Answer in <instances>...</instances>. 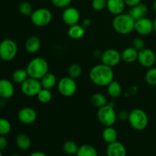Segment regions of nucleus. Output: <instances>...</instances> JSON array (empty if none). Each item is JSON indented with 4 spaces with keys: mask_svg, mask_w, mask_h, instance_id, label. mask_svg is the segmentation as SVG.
<instances>
[{
    "mask_svg": "<svg viewBox=\"0 0 156 156\" xmlns=\"http://www.w3.org/2000/svg\"><path fill=\"white\" fill-rule=\"evenodd\" d=\"M107 156H126V149L118 141L108 144L106 149Z\"/></svg>",
    "mask_w": 156,
    "mask_h": 156,
    "instance_id": "obj_16",
    "label": "nucleus"
},
{
    "mask_svg": "<svg viewBox=\"0 0 156 156\" xmlns=\"http://www.w3.org/2000/svg\"><path fill=\"white\" fill-rule=\"evenodd\" d=\"M15 143L18 149L26 151L28 150L31 146V140L27 134L19 133L15 138Z\"/></svg>",
    "mask_w": 156,
    "mask_h": 156,
    "instance_id": "obj_22",
    "label": "nucleus"
},
{
    "mask_svg": "<svg viewBox=\"0 0 156 156\" xmlns=\"http://www.w3.org/2000/svg\"><path fill=\"white\" fill-rule=\"evenodd\" d=\"M37 98L38 101L41 103L47 104L51 101L53 95H52V93L50 91V90L42 88L37 94Z\"/></svg>",
    "mask_w": 156,
    "mask_h": 156,
    "instance_id": "obj_30",
    "label": "nucleus"
},
{
    "mask_svg": "<svg viewBox=\"0 0 156 156\" xmlns=\"http://www.w3.org/2000/svg\"><path fill=\"white\" fill-rule=\"evenodd\" d=\"M79 149V146L73 140H68L63 144V151L68 155H76Z\"/></svg>",
    "mask_w": 156,
    "mask_h": 156,
    "instance_id": "obj_29",
    "label": "nucleus"
},
{
    "mask_svg": "<svg viewBox=\"0 0 156 156\" xmlns=\"http://www.w3.org/2000/svg\"><path fill=\"white\" fill-rule=\"evenodd\" d=\"M40 81H41V85H42V88H45V89L48 90L54 88L55 85L57 84L56 76L53 73H49V72L45 76H43L42 79Z\"/></svg>",
    "mask_w": 156,
    "mask_h": 156,
    "instance_id": "obj_24",
    "label": "nucleus"
},
{
    "mask_svg": "<svg viewBox=\"0 0 156 156\" xmlns=\"http://www.w3.org/2000/svg\"><path fill=\"white\" fill-rule=\"evenodd\" d=\"M114 77L113 68L103 63L94 66L89 72L90 80L98 86L107 87L114 80Z\"/></svg>",
    "mask_w": 156,
    "mask_h": 156,
    "instance_id": "obj_1",
    "label": "nucleus"
},
{
    "mask_svg": "<svg viewBox=\"0 0 156 156\" xmlns=\"http://www.w3.org/2000/svg\"><path fill=\"white\" fill-rule=\"evenodd\" d=\"M68 36L73 40H79L84 37L85 34V28L82 24H76L69 26L68 29Z\"/></svg>",
    "mask_w": 156,
    "mask_h": 156,
    "instance_id": "obj_21",
    "label": "nucleus"
},
{
    "mask_svg": "<svg viewBox=\"0 0 156 156\" xmlns=\"http://www.w3.org/2000/svg\"><path fill=\"white\" fill-rule=\"evenodd\" d=\"M134 30L139 34L143 35V36L150 34L152 31H154L153 21H152L150 18H147V17L136 20L135 22Z\"/></svg>",
    "mask_w": 156,
    "mask_h": 156,
    "instance_id": "obj_13",
    "label": "nucleus"
},
{
    "mask_svg": "<svg viewBox=\"0 0 156 156\" xmlns=\"http://www.w3.org/2000/svg\"><path fill=\"white\" fill-rule=\"evenodd\" d=\"M53 6L59 9H66L71 5L73 0H50Z\"/></svg>",
    "mask_w": 156,
    "mask_h": 156,
    "instance_id": "obj_37",
    "label": "nucleus"
},
{
    "mask_svg": "<svg viewBox=\"0 0 156 156\" xmlns=\"http://www.w3.org/2000/svg\"><path fill=\"white\" fill-rule=\"evenodd\" d=\"M12 124L7 119L0 117V136H6L11 132Z\"/></svg>",
    "mask_w": 156,
    "mask_h": 156,
    "instance_id": "obj_34",
    "label": "nucleus"
},
{
    "mask_svg": "<svg viewBox=\"0 0 156 156\" xmlns=\"http://www.w3.org/2000/svg\"><path fill=\"white\" fill-rule=\"evenodd\" d=\"M98 120L104 126H113L117 120V114L113 104H107L98 108L97 114Z\"/></svg>",
    "mask_w": 156,
    "mask_h": 156,
    "instance_id": "obj_5",
    "label": "nucleus"
},
{
    "mask_svg": "<svg viewBox=\"0 0 156 156\" xmlns=\"http://www.w3.org/2000/svg\"><path fill=\"white\" fill-rule=\"evenodd\" d=\"M129 113L126 111H121L118 113L117 114V118L120 119L122 121H126V120H128V118H129Z\"/></svg>",
    "mask_w": 156,
    "mask_h": 156,
    "instance_id": "obj_38",
    "label": "nucleus"
},
{
    "mask_svg": "<svg viewBox=\"0 0 156 156\" xmlns=\"http://www.w3.org/2000/svg\"><path fill=\"white\" fill-rule=\"evenodd\" d=\"M138 53L139 51L133 47H126L121 53V60L126 63H133L138 59Z\"/></svg>",
    "mask_w": 156,
    "mask_h": 156,
    "instance_id": "obj_20",
    "label": "nucleus"
},
{
    "mask_svg": "<svg viewBox=\"0 0 156 156\" xmlns=\"http://www.w3.org/2000/svg\"><path fill=\"white\" fill-rule=\"evenodd\" d=\"M10 156H20V155H16V154H15V155H10Z\"/></svg>",
    "mask_w": 156,
    "mask_h": 156,
    "instance_id": "obj_46",
    "label": "nucleus"
},
{
    "mask_svg": "<svg viewBox=\"0 0 156 156\" xmlns=\"http://www.w3.org/2000/svg\"><path fill=\"white\" fill-rule=\"evenodd\" d=\"M82 69L81 66L78 63H73L69 66L68 69L69 76L74 79H77L82 75Z\"/></svg>",
    "mask_w": 156,
    "mask_h": 156,
    "instance_id": "obj_31",
    "label": "nucleus"
},
{
    "mask_svg": "<svg viewBox=\"0 0 156 156\" xmlns=\"http://www.w3.org/2000/svg\"><path fill=\"white\" fill-rule=\"evenodd\" d=\"M128 121L133 129L137 131H143L148 126L149 117L143 110L134 108L129 113Z\"/></svg>",
    "mask_w": 156,
    "mask_h": 156,
    "instance_id": "obj_4",
    "label": "nucleus"
},
{
    "mask_svg": "<svg viewBox=\"0 0 156 156\" xmlns=\"http://www.w3.org/2000/svg\"><path fill=\"white\" fill-rule=\"evenodd\" d=\"M77 156H98V151L93 146L89 144H84L79 146L78 152L76 153Z\"/></svg>",
    "mask_w": 156,
    "mask_h": 156,
    "instance_id": "obj_26",
    "label": "nucleus"
},
{
    "mask_svg": "<svg viewBox=\"0 0 156 156\" xmlns=\"http://www.w3.org/2000/svg\"><path fill=\"white\" fill-rule=\"evenodd\" d=\"M91 19H89V18H85V19L82 21V25L83 26L85 29H86V28H88V27H89L90 26H91Z\"/></svg>",
    "mask_w": 156,
    "mask_h": 156,
    "instance_id": "obj_41",
    "label": "nucleus"
},
{
    "mask_svg": "<svg viewBox=\"0 0 156 156\" xmlns=\"http://www.w3.org/2000/svg\"><path fill=\"white\" fill-rule=\"evenodd\" d=\"M91 7L97 12H101L107 9V0H92Z\"/></svg>",
    "mask_w": 156,
    "mask_h": 156,
    "instance_id": "obj_35",
    "label": "nucleus"
},
{
    "mask_svg": "<svg viewBox=\"0 0 156 156\" xmlns=\"http://www.w3.org/2000/svg\"><path fill=\"white\" fill-rule=\"evenodd\" d=\"M153 24H154V31L156 33V18H155V20L153 21Z\"/></svg>",
    "mask_w": 156,
    "mask_h": 156,
    "instance_id": "obj_44",
    "label": "nucleus"
},
{
    "mask_svg": "<svg viewBox=\"0 0 156 156\" xmlns=\"http://www.w3.org/2000/svg\"><path fill=\"white\" fill-rule=\"evenodd\" d=\"M29 156H47V155H46L45 153H44V152H39V151H37V152H32V153L30 154V155Z\"/></svg>",
    "mask_w": 156,
    "mask_h": 156,
    "instance_id": "obj_42",
    "label": "nucleus"
},
{
    "mask_svg": "<svg viewBox=\"0 0 156 156\" xmlns=\"http://www.w3.org/2000/svg\"><path fill=\"white\" fill-rule=\"evenodd\" d=\"M41 46V40L37 36H30L25 41L24 47H25L26 51L28 53H36L40 50Z\"/></svg>",
    "mask_w": 156,
    "mask_h": 156,
    "instance_id": "obj_19",
    "label": "nucleus"
},
{
    "mask_svg": "<svg viewBox=\"0 0 156 156\" xmlns=\"http://www.w3.org/2000/svg\"><path fill=\"white\" fill-rule=\"evenodd\" d=\"M18 11L22 15L30 16L34 10L33 7L30 2L27 1H23L18 5Z\"/></svg>",
    "mask_w": 156,
    "mask_h": 156,
    "instance_id": "obj_32",
    "label": "nucleus"
},
{
    "mask_svg": "<svg viewBox=\"0 0 156 156\" xmlns=\"http://www.w3.org/2000/svg\"><path fill=\"white\" fill-rule=\"evenodd\" d=\"M124 1H125V3H126V5L129 6V7H130V8H132V7H133V6H135V5H136L141 3L143 0H124Z\"/></svg>",
    "mask_w": 156,
    "mask_h": 156,
    "instance_id": "obj_40",
    "label": "nucleus"
},
{
    "mask_svg": "<svg viewBox=\"0 0 156 156\" xmlns=\"http://www.w3.org/2000/svg\"><path fill=\"white\" fill-rule=\"evenodd\" d=\"M69 156H77L76 155H69Z\"/></svg>",
    "mask_w": 156,
    "mask_h": 156,
    "instance_id": "obj_47",
    "label": "nucleus"
},
{
    "mask_svg": "<svg viewBox=\"0 0 156 156\" xmlns=\"http://www.w3.org/2000/svg\"><path fill=\"white\" fill-rule=\"evenodd\" d=\"M37 117L36 111L30 107H24L19 110L18 113V119L23 124H32L34 123Z\"/></svg>",
    "mask_w": 156,
    "mask_h": 156,
    "instance_id": "obj_14",
    "label": "nucleus"
},
{
    "mask_svg": "<svg viewBox=\"0 0 156 156\" xmlns=\"http://www.w3.org/2000/svg\"><path fill=\"white\" fill-rule=\"evenodd\" d=\"M18 53V45L12 39H4L0 42V59L5 62L13 60Z\"/></svg>",
    "mask_w": 156,
    "mask_h": 156,
    "instance_id": "obj_6",
    "label": "nucleus"
},
{
    "mask_svg": "<svg viewBox=\"0 0 156 156\" xmlns=\"http://www.w3.org/2000/svg\"><path fill=\"white\" fill-rule=\"evenodd\" d=\"M101 59L103 64L114 68L120 63L121 60V53L115 49H108L101 53Z\"/></svg>",
    "mask_w": 156,
    "mask_h": 156,
    "instance_id": "obj_10",
    "label": "nucleus"
},
{
    "mask_svg": "<svg viewBox=\"0 0 156 156\" xmlns=\"http://www.w3.org/2000/svg\"><path fill=\"white\" fill-rule=\"evenodd\" d=\"M57 89L59 94H62L64 97H71L74 95L77 90V84H76V79L69 76L62 77L57 82Z\"/></svg>",
    "mask_w": 156,
    "mask_h": 156,
    "instance_id": "obj_8",
    "label": "nucleus"
},
{
    "mask_svg": "<svg viewBox=\"0 0 156 156\" xmlns=\"http://www.w3.org/2000/svg\"><path fill=\"white\" fill-rule=\"evenodd\" d=\"M131 47H133L134 49H136L137 51H140V50L146 48V44H145V41L143 38L136 37L132 41Z\"/></svg>",
    "mask_w": 156,
    "mask_h": 156,
    "instance_id": "obj_36",
    "label": "nucleus"
},
{
    "mask_svg": "<svg viewBox=\"0 0 156 156\" xmlns=\"http://www.w3.org/2000/svg\"><path fill=\"white\" fill-rule=\"evenodd\" d=\"M8 140L5 136H0V150L2 151L7 147Z\"/></svg>",
    "mask_w": 156,
    "mask_h": 156,
    "instance_id": "obj_39",
    "label": "nucleus"
},
{
    "mask_svg": "<svg viewBox=\"0 0 156 156\" xmlns=\"http://www.w3.org/2000/svg\"><path fill=\"white\" fill-rule=\"evenodd\" d=\"M152 8H153V10L154 12L156 13V0L153 2V4H152Z\"/></svg>",
    "mask_w": 156,
    "mask_h": 156,
    "instance_id": "obj_43",
    "label": "nucleus"
},
{
    "mask_svg": "<svg viewBox=\"0 0 156 156\" xmlns=\"http://www.w3.org/2000/svg\"><path fill=\"white\" fill-rule=\"evenodd\" d=\"M29 78L28 74H27V70L23 69H18L15 70L14 73H12V80L14 82L17 84H21Z\"/></svg>",
    "mask_w": 156,
    "mask_h": 156,
    "instance_id": "obj_27",
    "label": "nucleus"
},
{
    "mask_svg": "<svg viewBox=\"0 0 156 156\" xmlns=\"http://www.w3.org/2000/svg\"><path fill=\"white\" fill-rule=\"evenodd\" d=\"M42 89L41 81L29 77L21 85V92L27 97H35Z\"/></svg>",
    "mask_w": 156,
    "mask_h": 156,
    "instance_id": "obj_9",
    "label": "nucleus"
},
{
    "mask_svg": "<svg viewBox=\"0 0 156 156\" xmlns=\"http://www.w3.org/2000/svg\"><path fill=\"white\" fill-rule=\"evenodd\" d=\"M102 137L108 144H110V143L117 141L118 134L115 128L113 126H106L102 131Z\"/></svg>",
    "mask_w": 156,
    "mask_h": 156,
    "instance_id": "obj_23",
    "label": "nucleus"
},
{
    "mask_svg": "<svg viewBox=\"0 0 156 156\" xmlns=\"http://www.w3.org/2000/svg\"><path fill=\"white\" fill-rule=\"evenodd\" d=\"M15 94L13 83L9 79H0V98L3 100L10 99Z\"/></svg>",
    "mask_w": 156,
    "mask_h": 156,
    "instance_id": "obj_15",
    "label": "nucleus"
},
{
    "mask_svg": "<svg viewBox=\"0 0 156 156\" xmlns=\"http://www.w3.org/2000/svg\"><path fill=\"white\" fill-rule=\"evenodd\" d=\"M145 79L148 85L151 86H156V67H152L146 72Z\"/></svg>",
    "mask_w": 156,
    "mask_h": 156,
    "instance_id": "obj_33",
    "label": "nucleus"
},
{
    "mask_svg": "<svg viewBox=\"0 0 156 156\" xmlns=\"http://www.w3.org/2000/svg\"><path fill=\"white\" fill-rule=\"evenodd\" d=\"M126 5L124 0H107V9L115 16L123 13Z\"/></svg>",
    "mask_w": 156,
    "mask_h": 156,
    "instance_id": "obj_17",
    "label": "nucleus"
},
{
    "mask_svg": "<svg viewBox=\"0 0 156 156\" xmlns=\"http://www.w3.org/2000/svg\"><path fill=\"white\" fill-rule=\"evenodd\" d=\"M81 15L80 12L76 8L69 6L64 9L62 14V18L63 22L69 26L79 24Z\"/></svg>",
    "mask_w": 156,
    "mask_h": 156,
    "instance_id": "obj_12",
    "label": "nucleus"
},
{
    "mask_svg": "<svg viewBox=\"0 0 156 156\" xmlns=\"http://www.w3.org/2000/svg\"><path fill=\"white\" fill-rule=\"evenodd\" d=\"M107 91L110 97L112 98H117L122 94V87L118 82L113 80L107 86Z\"/></svg>",
    "mask_w": 156,
    "mask_h": 156,
    "instance_id": "obj_25",
    "label": "nucleus"
},
{
    "mask_svg": "<svg viewBox=\"0 0 156 156\" xmlns=\"http://www.w3.org/2000/svg\"><path fill=\"white\" fill-rule=\"evenodd\" d=\"M136 21L129 13H122L116 15L112 21L114 30L120 34H130L135 27Z\"/></svg>",
    "mask_w": 156,
    "mask_h": 156,
    "instance_id": "obj_2",
    "label": "nucleus"
},
{
    "mask_svg": "<svg viewBox=\"0 0 156 156\" xmlns=\"http://www.w3.org/2000/svg\"><path fill=\"white\" fill-rule=\"evenodd\" d=\"M148 13H149V9H148L147 5H146L142 2L131 8L130 11L129 12V15L134 18L135 21L146 18L147 16Z\"/></svg>",
    "mask_w": 156,
    "mask_h": 156,
    "instance_id": "obj_18",
    "label": "nucleus"
},
{
    "mask_svg": "<svg viewBox=\"0 0 156 156\" xmlns=\"http://www.w3.org/2000/svg\"><path fill=\"white\" fill-rule=\"evenodd\" d=\"M0 156H3L2 153V151L1 150H0Z\"/></svg>",
    "mask_w": 156,
    "mask_h": 156,
    "instance_id": "obj_45",
    "label": "nucleus"
},
{
    "mask_svg": "<svg viewBox=\"0 0 156 156\" xmlns=\"http://www.w3.org/2000/svg\"><path fill=\"white\" fill-rule=\"evenodd\" d=\"M140 65L144 68H152L156 62V55L155 52L149 48H144L139 51L138 59Z\"/></svg>",
    "mask_w": 156,
    "mask_h": 156,
    "instance_id": "obj_11",
    "label": "nucleus"
},
{
    "mask_svg": "<svg viewBox=\"0 0 156 156\" xmlns=\"http://www.w3.org/2000/svg\"><path fill=\"white\" fill-rule=\"evenodd\" d=\"M26 70L29 77L41 80L49 72L48 62L43 57H35L28 62Z\"/></svg>",
    "mask_w": 156,
    "mask_h": 156,
    "instance_id": "obj_3",
    "label": "nucleus"
},
{
    "mask_svg": "<svg viewBox=\"0 0 156 156\" xmlns=\"http://www.w3.org/2000/svg\"><path fill=\"white\" fill-rule=\"evenodd\" d=\"M30 18L34 25L41 27L48 25L51 22L53 15L50 9L46 8H39L33 11Z\"/></svg>",
    "mask_w": 156,
    "mask_h": 156,
    "instance_id": "obj_7",
    "label": "nucleus"
},
{
    "mask_svg": "<svg viewBox=\"0 0 156 156\" xmlns=\"http://www.w3.org/2000/svg\"><path fill=\"white\" fill-rule=\"evenodd\" d=\"M91 102L96 108H101L108 104V99L106 96L102 93H94L91 97Z\"/></svg>",
    "mask_w": 156,
    "mask_h": 156,
    "instance_id": "obj_28",
    "label": "nucleus"
}]
</instances>
